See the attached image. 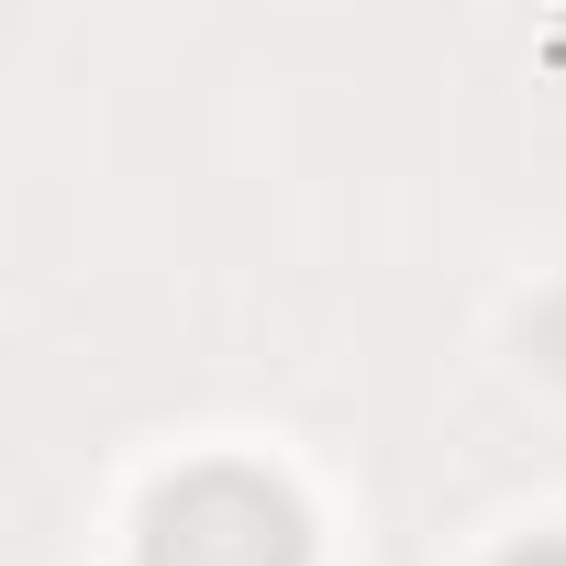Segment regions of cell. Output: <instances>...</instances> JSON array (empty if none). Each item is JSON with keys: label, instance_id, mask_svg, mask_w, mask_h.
Wrapping results in <instances>:
<instances>
[{"label": "cell", "instance_id": "6da1fadb", "mask_svg": "<svg viewBox=\"0 0 566 566\" xmlns=\"http://www.w3.org/2000/svg\"><path fill=\"white\" fill-rule=\"evenodd\" d=\"M145 566H312V522L255 467H200L156 500Z\"/></svg>", "mask_w": 566, "mask_h": 566}, {"label": "cell", "instance_id": "7a4b0ae2", "mask_svg": "<svg viewBox=\"0 0 566 566\" xmlns=\"http://www.w3.org/2000/svg\"><path fill=\"white\" fill-rule=\"evenodd\" d=\"M500 566H566V544H555V533H533V544H511Z\"/></svg>", "mask_w": 566, "mask_h": 566}]
</instances>
